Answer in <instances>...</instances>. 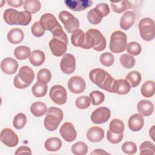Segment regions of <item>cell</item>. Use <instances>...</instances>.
<instances>
[{
	"mask_svg": "<svg viewBox=\"0 0 155 155\" xmlns=\"http://www.w3.org/2000/svg\"><path fill=\"white\" fill-rule=\"evenodd\" d=\"M89 78L91 81L100 88L111 93L114 79L107 71L102 68H94L90 71Z\"/></svg>",
	"mask_w": 155,
	"mask_h": 155,
	"instance_id": "obj_1",
	"label": "cell"
},
{
	"mask_svg": "<svg viewBox=\"0 0 155 155\" xmlns=\"http://www.w3.org/2000/svg\"><path fill=\"white\" fill-rule=\"evenodd\" d=\"M106 47V39L101 32L94 28L89 29L85 33V39L83 46L84 49L93 48L94 50L101 51Z\"/></svg>",
	"mask_w": 155,
	"mask_h": 155,
	"instance_id": "obj_2",
	"label": "cell"
},
{
	"mask_svg": "<svg viewBox=\"0 0 155 155\" xmlns=\"http://www.w3.org/2000/svg\"><path fill=\"white\" fill-rule=\"evenodd\" d=\"M64 114L61 109L54 107L49 108L44 121L45 128L50 131L56 130L62 120Z\"/></svg>",
	"mask_w": 155,
	"mask_h": 155,
	"instance_id": "obj_3",
	"label": "cell"
},
{
	"mask_svg": "<svg viewBox=\"0 0 155 155\" xmlns=\"http://www.w3.org/2000/svg\"><path fill=\"white\" fill-rule=\"evenodd\" d=\"M127 45V37L125 33L117 30L114 31L111 36L109 48L111 52L120 53L126 50Z\"/></svg>",
	"mask_w": 155,
	"mask_h": 155,
	"instance_id": "obj_4",
	"label": "cell"
},
{
	"mask_svg": "<svg viewBox=\"0 0 155 155\" xmlns=\"http://www.w3.org/2000/svg\"><path fill=\"white\" fill-rule=\"evenodd\" d=\"M140 37L146 41H151L154 38V21L150 18L141 19L138 24Z\"/></svg>",
	"mask_w": 155,
	"mask_h": 155,
	"instance_id": "obj_5",
	"label": "cell"
},
{
	"mask_svg": "<svg viewBox=\"0 0 155 155\" xmlns=\"http://www.w3.org/2000/svg\"><path fill=\"white\" fill-rule=\"evenodd\" d=\"M59 19L68 33H73L79 28V19L67 11H61L59 14Z\"/></svg>",
	"mask_w": 155,
	"mask_h": 155,
	"instance_id": "obj_6",
	"label": "cell"
},
{
	"mask_svg": "<svg viewBox=\"0 0 155 155\" xmlns=\"http://www.w3.org/2000/svg\"><path fill=\"white\" fill-rule=\"evenodd\" d=\"M49 96L52 101L58 105H63L67 102V91L65 88L61 85L52 86L50 90Z\"/></svg>",
	"mask_w": 155,
	"mask_h": 155,
	"instance_id": "obj_7",
	"label": "cell"
},
{
	"mask_svg": "<svg viewBox=\"0 0 155 155\" xmlns=\"http://www.w3.org/2000/svg\"><path fill=\"white\" fill-rule=\"evenodd\" d=\"M39 22L45 30H48L51 33L61 27L56 17L50 13L42 15L40 18Z\"/></svg>",
	"mask_w": 155,
	"mask_h": 155,
	"instance_id": "obj_8",
	"label": "cell"
},
{
	"mask_svg": "<svg viewBox=\"0 0 155 155\" xmlns=\"http://www.w3.org/2000/svg\"><path fill=\"white\" fill-rule=\"evenodd\" d=\"M111 116L110 110L105 107H101L94 110L91 114V120L96 124L106 122Z\"/></svg>",
	"mask_w": 155,
	"mask_h": 155,
	"instance_id": "obj_9",
	"label": "cell"
},
{
	"mask_svg": "<svg viewBox=\"0 0 155 155\" xmlns=\"http://www.w3.org/2000/svg\"><path fill=\"white\" fill-rule=\"evenodd\" d=\"M0 140L1 142L8 147H14L19 142L17 134L12 129L8 128L2 130L0 134Z\"/></svg>",
	"mask_w": 155,
	"mask_h": 155,
	"instance_id": "obj_10",
	"label": "cell"
},
{
	"mask_svg": "<svg viewBox=\"0 0 155 155\" xmlns=\"http://www.w3.org/2000/svg\"><path fill=\"white\" fill-rule=\"evenodd\" d=\"M60 68L65 74H70L73 73L76 68L75 57L70 53L65 54L60 62Z\"/></svg>",
	"mask_w": 155,
	"mask_h": 155,
	"instance_id": "obj_11",
	"label": "cell"
},
{
	"mask_svg": "<svg viewBox=\"0 0 155 155\" xmlns=\"http://www.w3.org/2000/svg\"><path fill=\"white\" fill-rule=\"evenodd\" d=\"M67 85L71 93L80 94L84 91L86 87V83L84 79L81 76H74L69 79Z\"/></svg>",
	"mask_w": 155,
	"mask_h": 155,
	"instance_id": "obj_12",
	"label": "cell"
},
{
	"mask_svg": "<svg viewBox=\"0 0 155 155\" xmlns=\"http://www.w3.org/2000/svg\"><path fill=\"white\" fill-rule=\"evenodd\" d=\"M59 133L61 137L68 142L74 141L77 136V133L74 125L68 122L63 124L59 129Z\"/></svg>",
	"mask_w": 155,
	"mask_h": 155,
	"instance_id": "obj_13",
	"label": "cell"
},
{
	"mask_svg": "<svg viewBox=\"0 0 155 155\" xmlns=\"http://www.w3.org/2000/svg\"><path fill=\"white\" fill-rule=\"evenodd\" d=\"M67 44L64 41L53 38L49 42V47L53 54L57 57H60L65 54L67 50Z\"/></svg>",
	"mask_w": 155,
	"mask_h": 155,
	"instance_id": "obj_14",
	"label": "cell"
},
{
	"mask_svg": "<svg viewBox=\"0 0 155 155\" xmlns=\"http://www.w3.org/2000/svg\"><path fill=\"white\" fill-rule=\"evenodd\" d=\"M67 7L74 12H81L90 7L93 2L91 0H65Z\"/></svg>",
	"mask_w": 155,
	"mask_h": 155,
	"instance_id": "obj_15",
	"label": "cell"
},
{
	"mask_svg": "<svg viewBox=\"0 0 155 155\" xmlns=\"http://www.w3.org/2000/svg\"><path fill=\"white\" fill-rule=\"evenodd\" d=\"M130 88L131 87L130 84L126 79H114L111 87V93L124 95L128 94L130 92Z\"/></svg>",
	"mask_w": 155,
	"mask_h": 155,
	"instance_id": "obj_16",
	"label": "cell"
},
{
	"mask_svg": "<svg viewBox=\"0 0 155 155\" xmlns=\"http://www.w3.org/2000/svg\"><path fill=\"white\" fill-rule=\"evenodd\" d=\"M18 68V62L12 58H6L1 62V69L7 74H13L16 72Z\"/></svg>",
	"mask_w": 155,
	"mask_h": 155,
	"instance_id": "obj_17",
	"label": "cell"
},
{
	"mask_svg": "<svg viewBox=\"0 0 155 155\" xmlns=\"http://www.w3.org/2000/svg\"><path fill=\"white\" fill-rule=\"evenodd\" d=\"M143 117L139 113H135L131 116L128 121V127L132 131H140L143 128Z\"/></svg>",
	"mask_w": 155,
	"mask_h": 155,
	"instance_id": "obj_18",
	"label": "cell"
},
{
	"mask_svg": "<svg viewBox=\"0 0 155 155\" xmlns=\"http://www.w3.org/2000/svg\"><path fill=\"white\" fill-rule=\"evenodd\" d=\"M136 14L132 11H127L120 19V27L125 30L130 28L135 22Z\"/></svg>",
	"mask_w": 155,
	"mask_h": 155,
	"instance_id": "obj_19",
	"label": "cell"
},
{
	"mask_svg": "<svg viewBox=\"0 0 155 155\" xmlns=\"http://www.w3.org/2000/svg\"><path fill=\"white\" fill-rule=\"evenodd\" d=\"M104 137V130L99 127H92L88 129L87 133V139L92 142L101 141Z\"/></svg>",
	"mask_w": 155,
	"mask_h": 155,
	"instance_id": "obj_20",
	"label": "cell"
},
{
	"mask_svg": "<svg viewBox=\"0 0 155 155\" xmlns=\"http://www.w3.org/2000/svg\"><path fill=\"white\" fill-rule=\"evenodd\" d=\"M137 111L143 116H149L153 113L154 105L150 101L142 100L139 101L137 105Z\"/></svg>",
	"mask_w": 155,
	"mask_h": 155,
	"instance_id": "obj_21",
	"label": "cell"
},
{
	"mask_svg": "<svg viewBox=\"0 0 155 155\" xmlns=\"http://www.w3.org/2000/svg\"><path fill=\"white\" fill-rule=\"evenodd\" d=\"M18 74L23 82L29 85L31 84L35 78V73L33 70L27 65L20 68Z\"/></svg>",
	"mask_w": 155,
	"mask_h": 155,
	"instance_id": "obj_22",
	"label": "cell"
},
{
	"mask_svg": "<svg viewBox=\"0 0 155 155\" xmlns=\"http://www.w3.org/2000/svg\"><path fill=\"white\" fill-rule=\"evenodd\" d=\"M8 41L13 44H17L21 42L24 37L23 31L19 28H15L10 30L7 33Z\"/></svg>",
	"mask_w": 155,
	"mask_h": 155,
	"instance_id": "obj_23",
	"label": "cell"
},
{
	"mask_svg": "<svg viewBox=\"0 0 155 155\" xmlns=\"http://www.w3.org/2000/svg\"><path fill=\"white\" fill-rule=\"evenodd\" d=\"M45 59V53L39 50H35L31 53L29 58L30 62L35 67L40 66L44 62Z\"/></svg>",
	"mask_w": 155,
	"mask_h": 155,
	"instance_id": "obj_24",
	"label": "cell"
},
{
	"mask_svg": "<svg viewBox=\"0 0 155 155\" xmlns=\"http://www.w3.org/2000/svg\"><path fill=\"white\" fill-rule=\"evenodd\" d=\"M19 12L13 8H7L4 12L3 18L4 21L8 25H18L17 18Z\"/></svg>",
	"mask_w": 155,
	"mask_h": 155,
	"instance_id": "obj_25",
	"label": "cell"
},
{
	"mask_svg": "<svg viewBox=\"0 0 155 155\" xmlns=\"http://www.w3.org/2000/svg\"><path fill=\"white\" fill-rule=\"evenodd\" d=\"M85 39V33L80 29L77 30L71 34V42L74 47H81L83 46Z\"/></svg>",
	"mask_w": 155,
	"mask_h": 155,
	"instance_id": "obj_26",
	"label": "cell"
},
{
	"mask_svg": "<svg viewBox=\"0 0 155 155\" xmlns=\"http://www.w3.org/2000/svg\"><path fill=\"white\" fill-rule=\"evenodd\" d=\"M30 111L35 117H41L47 111V105L42 102H35L30 107Z\"/></svg>",
	"mask_w": 155,
	"mask_h": 155,
	"instance_id": "obj_27",
	"label": "cell"
},
{
	"mask_svg": "<svg viewBox=\"0 0 155 155\" xmlns=\"http://www.w3.org/2000/svg\"><path fill=\"white\" fill-rule=\"evenodd\" d=\"M44 147L48 151H57L62 147V141L58 137H50L45 142Z\"/></svg>",
	"mask_w": 155,
	"mask_h": 155,
	"instance_id": "obj_28",
	"label": "cell"
},
{
	"mask_svg": "<svg viewBox=\"0 0 155 155\" xmlns=\"http://www.w3.org/2000/svg\"><path fill=\"white\" fill-rule=\"evenodd\" d=\"M141 94L145 97H152L155 93V84L153 81H147L145 82L141 87Z\"/></svg>",
	"mask_w": 155,
	"mask_h": 155,
	"instance_id": "obj_29",
	"label": "cell"
},
{
	"mask_svg": "<svg viewBox=\"0 0 155 155\" xmlns=\"http://www.w3.org/2000/svg\"><path fill=\"white\" fill-rule=\"evenodd\" d=\"M48 90L47 84L37 81L32 87L31 91L33 96L36 97H42L46 95Z\"/></svg>",
	"mask_w": 155,
	"mask_h": 155,
	"instance_id": "obj_30",
	"label": "cell"
},
{
	"mask_svg": "<svg viewBox=\"0 0 155 155\" xmlns=\"http://www.w3.org/2000/svg\"><path fill=\"white\" fill-rule=\"evenodd\" d=\"M31 54L30 48L27 46L21 45L17 47L14 50L15 58L19 60H24L30 58Z\"/></svg>",
	"mask_w": 155,
	"mask_h": 155,
	"instance_id": "obj_31",
	"label": "cell"
},
{
	"mask_svg": "<svg viewBox=\"0 0 155 155\" xmlns=\"http://www.w3.org/2000/svg\"><path fill=\"white\" fill-rule=\"evenodd\" d=\"M23 7L25 11L30 13H36L40 10L41 4L38 0H25L24 2Z\"/></svg>",
	"mask_w": 155,
	"mask_h": 155,
	"instance_id": "obj_32",
	"label": "cell"
},
{
	"mask_svg": "<svg viewBox=\"0 0 155 155\" xmlns=\"http://www.w3.org/2000/svg\"><path fill=\"white\" fill-rule=\"evenodd\" d=\"M110 5L112 10L117 13H121L130 7L129 1L125 0L117 2H111Z\"/></svg>",
	"mask_w": 155,
	"mask_h": 155,
	"instance_id": "obj_33",
	"label": "cell"
},
{
	"mask_svg": "<svg viewBox=\"0 0 155 155\" xmlns=\"http://www.w3.org/2000/svg\"><path fill=\"white\" fill-rule=\"evenodd\" d=\"M125 79L130 84L131 88H134L139 85L142 79L141 74L137 71H133L126 76Z\"/></svg>",
	"mask_w": 155,
	"mask_h": 155,
	"instance_id": "obj_34",
	"label": "cell"
},
{
	"mask_svg": "<svg viewBox=\"0 0 155 155\" xmlns=\"http://www.w3.org/2000/svg\"><path fill=\"white\" fill-rule=\"evenodd\" d=\"M102 15L95 8L89 10L87 13V19L90 23L93 25L99 24L102 20Z\"/></svg>",
	"mask_w": 155,
	"mask_h": 155,
	"instance_id": "obj_35",
	"label": "cell"
},
{
	"mask_svg": "<svg viewBox=\"0 0 155 155\" xmlns=\"http://www.w3.org/2000/svg\"><path fill=\"white\" fill-rule=\"evenodd\" d=\"M109 130L116 134H121L124 131V124L119 119H113L109 124Z\"/></svg>",
	"mask_w": 155,
	"mask_h": 155,
	"instance_id": "obj_36",
	"label": "cell"
},
{
	"mask_svg": "<svg viewBox=\"0 0 155 155\" xmlns=\"http://www.w3.org/2000/svg\"><path fill=\"white\" fill-rule=\"evenodd\" d=\"M71 152L76 155H85L88 152V146L85 142H78L71 148Z\"/></svg>",
	"mask_w": 155,
	"mask_h": 155,
	"instance_id": "obj_37",
	"label": "cell"
},
{
	"mask_svg": "<svg viewBox=\"0 0 155 155\" xmlns=\"http://www.w3.org/2000/svg\"><path fill=\"white\" fill-rule=\"evenodd\" d=\"M31 21V15L30 12L27 11L19 12L17 18L18 24L27 26L28 25Z\"/></svg>",
	"mask_w": 155,
	"mask_h": 155,
	"instance_id": "obj_38",
	"label": "cell"
},
{
	"mask_svg": "<svg viewBox=\"0 0 155 155\" xmlns=\"http://www.w3.org/2000/svg\"><path fill=\"white\" fill-rule=\"evenodd\" d=\"M120 62L121 65L126 68H131L135 64L134 58L130 54H123L120 57Z\"/></svg>",
	"mask_w": 155,
	"mask_h": 155,
	"instance_id": "obj_39",
	"label": "cell"
},
{
	"mask_svg": "<svg viewBox=\"0 0 155 155\" xmlns=\"http://www.w3.org/2000/svg\"><path fill=\"white\" fill-rule=\"evenodd\" d=\"M89 98L91 100V103L94 105H99L105 99L104 94L100 91H93L89 94Z\"/></svg>",
	"mask_w": 155,
	"mask_h": 155,
	"instance_id": "obj_40",
	"label": "cell"
},
{
	"mask_svg": "<svg viewBox=\"0 0 155 155\" xmlns=\"http://www.w3.org/2000/svg\"><path fill=\"white\" fill-rule=\"evenodd\" d=\"M27 122V117L25 114L22 113H18L13 118V125L18 130L22 129L24 127Z\"/></svg>",
	"mask_w": 155,
	"mask_h": 155,
	"instance_id": "obj_41",
	"label": "cell"
},
{
	"mask_svg": "<svg viewBox=\"0 0 155 155\" xmlns=\"http://www.w3.org/2000/svg\"><path fill=\"white\" fill-rule=\"evenodd\" d=\"M155 153V147L153 143L150 141L143 142L140 145V154H151Z\"/></svg>",
	"mask_w": 155,
	"mask_h": 155,
	"instance_id": "obj_42",
	"label": "cell"
},
{
	"mask_svg": "<svg viewBox=\"0 0 155 155\" xmlns=\"http://www.w3.org/2000/svg\"><path fill=\"white\" fill-rule=\"evenodd\" d=\"M51 79V73L48 69L42 68L37 73L38 82L47 84Z\"/></svg>",
	"mask_w": 155,
	"mask_h": 155,
	"instance_id": "obj_43",
	"label": "cell"
},
{
	"mask_svg": "<svg viewBox=\"0 0 155 155\" xmlns=\"http://www.w3.org/2000/svg\"><path fill=\"white\" fill-rule=\"evenodd\" d=\"M99 60L102 65L105 67H110L113 64L114 58L112 53L110 52H105L101 54Z\"/></svg>",
	"mask_w": 155,
	"mask_h": 155,
	"instance_id": "obj_44",
	"label": "cell"
},
{
	"mask_svg": "<svg viewBox=\"0 0 155 155\" xmlns=\"http://www.w3.org/2000/svg\"><path fill=\"white\" fill-rule=\"evenodd\" d=\"M126 48L127 52L133 56L139 55L142 51L141 45L138 42L134 41L130 42L128 44H127Z\"/></svg>",
	"mask_w": 155,
	"mask_h": 155,
	"instance_id": "obj_45",
	"label": "cell"
},
{
	"mask_svg": "<svg viewBox=\"0 0 155 155\" xmlns=\"http://www.w3.org/2000/svg\"><path fill=\"white\" fill-rule=\"evenodd\" d=\"M91 104L90 99L86 96H82L78 97L75 101L76 106L79 109H86L88 108Z\"/></svg>",
	"mask_w": 155,
	"mask_h": 155,
	"instance_id": "obj_46",
	"label": "cell"
},
{
	"mask_svg": "<svg viewBox=\"0 0 155 155\" xmlns=\"http://www.w3.org/2000/svg\"><path fill=\"white\" fill-rule=\"evenodd\" d=\"M122 150L127 154H134L137 152V146L133 142H125L122 145Z\"/></svg>",
	"mask_w": 155,
	"mask_h": 155,
	"instance_id": "obj_47",
	"label": "cell"
},
{
	"mask_svg": "<svg viewBox=\"0 0 155 155\" xmlns=\"http://www.w3.org/2000/svg\"><path fill=\"white\" fill-rule=\"evenodd\" d=\"M124 134H116L111 132L110 130L107 131V139L111 143H119L123 139Z\"/></svg>",
	"mask_w": 155,
	"mask_h": 155,
	"instance_id": "obj_48",
	"label": "cell"
},
{
	"mask_svg": "<svg viewBox=\"0 0 155 155\" xmlns=\"http://www.w3.org/2000/svg\"><path fill=\"white\" fill-rule=\"evenodd\" d=\"M31 31L33 36L41 37L45 33V30L42 27L39 21L35 22L31 27Z\"/></svg>",
	"mask_w": 155,
	"mask_h": 155,
	"instance_id": "obj_49",
	"label": "cell"
},
{
	"mask_svg": "<svg viewBox=\"0 0 155 155\" xmlns=\"http://www.w3.org/2000/svg\"><path fill=\"white\" fill-rule=\"evenodd\" d=\"M95 8L97 9L101 13L103 17L107 16L110 13L109 6L105 3H100L96 5Z\"/></svg>",
	"mask_w": 155,
	"mask_h": 155,
	"instance_id": "obj_50",
	"label": "cell"
},
{
	"mask_svg": "<svg viewBox=\"0 0 155 155\" xmlns=\"http://www.w3.org/2000/svg\"><path fill=\"white\" fill-rule=\"evenodd\" d=\"M13 84H14V85L16 88H19V89H24V88H27V87H28L30 85L29 84H26L24 82H23L20 79L18 74H16L14 78Z\"/></svg>",
	"mask_w": 155,
	"mask_h": 155,
	"instance_id": "obj_51",
	"label": "cell"
},
{
	"mask_svg": "<svg viewBox=\"0 0 155 155\" xmlns=\"http://www.w3.org/2000/svg\"><path fill=\"white\" fill-rule=\"evenodd\" d=\"M31 154V149L27 147V146H21L20 147H19L16 152H15V154L18 155V154Z\"/></svg>",
	"mask_w": 155,
	"mask_h": 155,
	"instance_id": "obj_52",
	"label": "cell"
},
{
	"mask_svg": "<svg viewBox=\"0 0 155 155\" xmlns=\"http://www.w3.org/2000/svg\"><path fill=\"white\" fill-rule=\"evenodd\" d=\"M7 2L8 5L15 8L20 7L24 4L22 0H8L7 1Z\"/></svg>",
	"mask_w": 155,
	"mask_h": 155,
	"instance_id": "obj_53",
	"label": "cell"
},
{
	"mask_svg": "<svg viewBox=\"0 0 155 155\" xmlns=\"http://www.w3.org/2000/svg\"><path fill=\"white\" fill-rule=\"evenodd\" d=\"M109 154V153L102 149H96L91 153V154Z\"/></svg>",
	"mask_w": 155,
	"mask_h": 155,
	"instance_id": "obj_54",
	"label": "cell"
}]
</instances>
